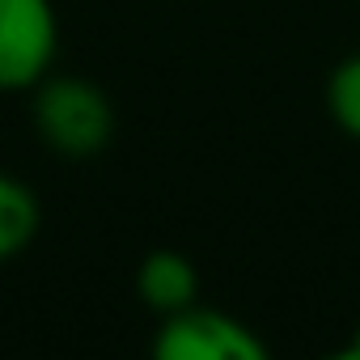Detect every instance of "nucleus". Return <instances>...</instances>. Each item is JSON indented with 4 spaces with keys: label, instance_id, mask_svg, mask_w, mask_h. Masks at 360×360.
Wrapping results in <instances>:
<instances>
[{
    "label": "nucleus",
    "instance_id": "obj_1",
    "mask_svg": "<svg viewBox=\"0 0 360 360\" xmlns=\"http://www.w3.org/2000/svg\"><path fill=\"white\" fill-rule=\"evenodd\" d=\"M34 131L68 161H85L110 144L115 106L102 85L85 77H43L34 85Z\"/></svg>",
    "mask_w": 360,
    "mask_h": 360
},
{
    "label": "nucleus",
    "instance_id": "obj_2",
    "mask_svg": "<svg viewBox=\"0 0 360 360\" xmlns=\"http://www.w3.org/2000/svg\"><path fill=\"white\" fill-rule=\"evenodd\" d=\"M157 360H267V343L225 309L187 305L165 314L153 335Z\"/></svg>",
    "mask_w": 360,
    "mask_h": 360
},
{
    "label": "nucleus",
    "instance_id": "obj_3",
    "mask_svg": "<svg viewBox=\"0 0 360 360\" xmlns=\"http://www.w3.org/2000/svg\"><path fill=\"white\" fill-rule=\"evenodd\" d=\"M60 51L51 0H0V94L34 89Z\"/></svg>",
    "mask_w": 360,
    "mask_h": 360
},
{
    "label": "nucleus",
    "instance_id": "obj_4",
    "mask_svg": "<svg viewBox=\"0 0 360 360\" xmlns=\"http://www.w3.org/2000/svg\"><path fill=\"white\" fill-rule=\"evenodd\" d=\"M136 292L153 314H178L200 301V271L178 250H153L136 267Z\"/></svg>",
    "mask_w": 360,
    "mask_h": 360
},
{
    "label": "nucleus",
    "instance_id": "obj_5",
    "mask_svg": "<svg viewBox=\"0 0 360 360\" xmlns=\"http://www.w3.org/2000/svg\"><path fill=\"white\" fill-rule=\"evenodd\" d=\"M39 225H43V208H39V195L30 191V183L0 169V263L18 259L34 242Z\"/></svg>",
    "mask_w": 360,
    "mask_h": 360
},
{
    "label": "nucleus",
    "instance_id": "obj_6",
    "mask_svg": "<svg viewBox=\"0 0 360 360\" xmlns=\"http://www.w3.org/2000/svg\"><path fill=\"white\" fill-rule=\"evenodd\" d=\"M326 110L339 123V131L360 140V51L347 56L330 72V81H326Z\"/></svg>",
    "mask_w": 360,
    "mask_h": 360
},
{
    "label": "nucleus",
    "instance_id": "obj_7",
    "mask_svg": "<svg viewBox=\"0 0 360 360\" xmlns=\"http://www.w3.org/2000/svg\"><path fill=\"white\" fill-rule=\"evenodd\" d=\"M347 356H356V360H360V326H356V335H352V343H347Z\"/></svg>",
    "mask_w": 360,
    "mask_h": 360
}]
</instances>
